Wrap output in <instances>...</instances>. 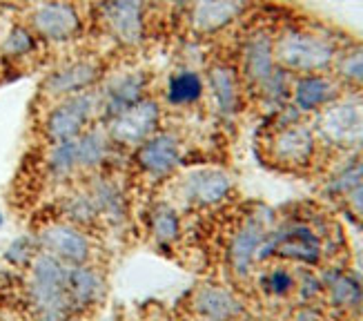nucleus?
<instances>
[{
  "instance_id": "nucleus-1",
  "label": "nucleus",
  "mask_w": 363,
  "mask_h": 321,
  "mask_svg": "<svg viewBox=\"0 0 363 321\" xmlns=\"http://www.w3.org/2000/svg\"><path fill=\"white\" fill-rule=\"evenodd\" d=\"M67 270L52 254H40L31 263L29 297L38 321H69L76 312L69 297Z\"/></svg>"
},
{
  "instance_id": "nucleus-2",
  "label": "nucleus",
  "mask_w": 363,
  "mask_h": 321,
  "mask_svg": "<svg viewBox=\"0 0 363 321\" xmlns=\"http://www.w3.org/2000/svg\"><path fill=\"white\" fill-rule=\"evenodd\" d=\"M101 109L99 94L89 89L83 94L67 96L60 105H56L45 121V134L52 143H62L78 138L94 116V111Z\"/></svg>"
},
{
  "instance_id": "nucleus-3",
  "label": "nucleus",
  "mask_w": 363,
  "mask_h": 321,
  "mask_svg": "<svg viewBox=\"0 0 363 321\" xmlns=\"http://www.w3.org/2000/svg\"><path fill=\"white\" fill-rule=\"evenodd\" d=\"M274 56L290 70L317 72L330 65V60L335 58V50L321 36L306 34V31H288L277 43Z\"/></svg>"
},
{
  "instance_id": "nucleus-4",
  "label": "nucleus",
  "mask_w": 363,
  "mask_h": 321,
  "mask_svg": "<svg viewBox=\"0 0 363 321\" xmlns=\"http://www.w3.org/2000/svg\"><path fill=\"white\" fill-rule=\"evenodd\" d=\"M159 123H161V105L156 99L147 96V99H143L128 111H123V114L109 121L107 136L116 146L138 148L140 143L159 132Z\"/></svg>"
},
{
  "instance_id": "nucleus-5",
  "label": "nucleus",
  "mask_w": 363,
  "mask_h": 321,
  "mask_svg": "<svg viewBox=\"0 0 363 321\" xmlns=\"http://www.w3.org/2000/svg\"><path fill=\"white\" fill-rule=\"evenodd\" d=\"M31 29L47 43H69L81 36L83 18L69 0H45L31 11Z\"/></svg>"
},
{
  "instance_id": "nucleus-6",
  "label": "nucleus",
  "mask_w": 363,
  "mask_h": 321,
  "mask_svg": "<svg viewBox=\"0 0 363 321\" xmlns=\"http://www.w3.org/2000/svg\"><path fill=\"white\" fill-rule=\"evenodd\" d=\"M150 89V74L145 70H128L123 74H116L107 80L103 89L99 92L101 99V111L107 121L128 111L136 103L147 99Z\"/></svg>"
},
{
  "instance_id": "nucleus-7",
  "label": "nucleus",
  "mask_w": 363,
  "mask_h": 321,
  "mask_svg": "<svg viewBox=\"0 0 363 321\" xmlns=\"http://www.w3.org/2000/svg\"><path fill=\"white\" fill-rule=\"evenodd\" d=\"M103 21L116 43L138 47L145 38V0H101Z\"/></svg>"
},
{
  "instance_id": "nucleus-8",
  "label": "nucleus",
  "mask_w": 363,
  "mask_h": 321,
  "mask_svg": "<svg viewBox=\"0 0 363 321\" xmlns=\"http://www.w3.org/2000/svg\"><path fill=\"white\" fill-rule=\"evenodd\" d=\"M134 160L138 170L154 176V179H163L169 172H174L181 160V143L174 134L169 132H156L147 141H143L134 152Z\"/></svg>"
},
{
  "instance_id": "nucleus-9",
  "label": "nucleus",
  "mask_w": 363,
  "mask_h": 321,
  "mask_svg": "<svg viewBox=\"0 0 363 321\" xmlns=\"http://www.w3.org/2000/svg\"><path fill=\"white\" fill-rule=\"evenodd\" d=\"M103 76V65L96 60H74L47 76L43 89L50 96H74L89 92Z\"/></svg>"
},
{
  "instance_id": "nucleus-10",
  "label": "nucleus",
  "mask_w": 363,
  "mask_h": 321,
  "mask_svg": "<svg viewBox=\"0 0 363 321\" xmlns=\"http://www.w3.org/2000/svg\"><path fill=\"white\" fill-rule=\"evenodd\" d=\"M243 11V0H192L187 7L189 27L196 34H216Z\"/></svg>"
},
{
  "instance_id": "nucleus-11",
  "label": "nucleus",
  "mask_w": 363,
  "mask_h": 321,
  "mask_svg": "<svg viewBox=\"0 0 363 321\" xmlns=\"http://www.w3.org/2000/svg\"><path fill=\"white\" fill-rule=\"evenodd\" d=\"M43 246L52 256L60 261H67L72 266H81L89 259V239L72 226L65 223H54V226L45 228L40 234Z\"/></svg>"
},
{
  "instance_id": "nucleus-12",
  "label": "nucleus",
  "mask_w": 363,
  "mask_h": 321,
  "mask_svg": "<svg viewBox=\"0 0 363 321\" xmlns=\"http://www.w3.org/2000/svg\"><path fill=\"white\" fill-rule=\"evenodd\" d=\"M243 74L257 85H267L277 76L274 47L267 34H255L243 47Z\"/></svg>"
},
{
  "instance_id": "nucleus-13",
  "label": "nucleus",
  "mask_w": 363,
  "mask_h": 321,
  "mask_svg": "<svg viewBox=\"0 0 363 321\" xmlns=\"http://www.w3.org/2000/svg\"><path fill=\"white\" fill-rule=\"evenodd\" d=\"M67 285L69 297L76 312L94 308L103 297V279L94 268L81 263L67 270Z\"/></svg>"
},
{
  "instance_id": "nucleus-14",
  "label": "nucleus",
  "mask_w": 363,
  "mask_h": 321,
  "mask_svg": "<svg viewBox=\"0 0 363 321\" xmlns=\"http://www.w3.org/2000/svg\"><path fill=\"white\" fill-rule=\"evenodd\" d=\"M265 252H281L283 256H292V259H298V261H317L319 256V241L314 236L308 228H301V226H294L286 232L277 234L270 244L263 248ZM261 252V256L265 254Z\"/></svg>"
},
{
  "instance_id": "nucleus-15",
  "label": "nucleus",
  "mask_w": 363,
  "mask_h": 321,
  "mask_svg": "<svg viewBox=\"0 0 363 321\" xmlns=\"http://www.w3.org/2000/svg\"><path fill=\"white\" fill-rule=\"evenodd\" d=\"M323 130L330 138L343 143L363 138V105L348 103L328 109L323 116Z\"/></svg>"
},
{
  "instance_id": "nucleus-16",
  "label": "nucleus",
  "mask_w": 363,
  "mask_h": 321,
  "mask_svg": "<svg viewBox=\"0 0 363 321\" xmlns=\"http://www.w3.org/2000/svg\"><path fill=\"white\" fill-rule=\"evenodd\" d=\"M205 80L196 70L172 72L165 85V101L169 107H189L203 99Z\"/></svg>"
},
{
  "instance_id": "nucleus-17",
  "label": "nucleus",
  "mask_w": 363,
  "mask_h": 321,
  "mask_svg": "<svg viewBox=\"0 0 363 321\" xmlns=\"http://www.w3.org/2000/svg\"><path fill=\"white\" fill-rule=\"evenodd\" d=\"M228 190H230V179L223 172H216V170L194 172L185 183L187 197L205 205L220 201L228 195Z\"/></svg>"
},
{
  "instance_id": "nucleus-18",
  "label": "nucleus",
  "mask_w": 363,
  "mask_h": 321,
  "mask_svg": "<svg viewBox=\"0 0 363 321\" xmlns=\"http://www.w3.org/2000/svg\"><path fill=\"white\" fill-rule=\"evenodd\" d=\"M314 141L303 127H286L274 138V154L281 163H306L312 156Z\"/></svg>"
},
{
  "instance_id": "nucleus-19",
  "label": "nucleus",
  "mask_w": 363,
  "mask_h": 321,
  "mask_svg": "<svg viewBox=\"0 0 363 321\" xmlns=\"http://www.w3.org/2000/svg\"><path fill=\"white\" fill-rule=\"evenodd\" d=\"M208 85L212 96L223 114H232L239 107V83H236L234 70L228 65H212L208 70Z\"/></svg>"
},
{
  "instance_id": "nucleus-20",
  "label": "nucleus",
  "mask_w": 363,
  "mask_h": 321,
  "mask_svg": "<svg viewBox=\"0 0 363 321\" xmlns=\"http://www.w3.org/2000/svg\"><path fill=\"white\" fill-rule=\"evenodd\" d=\"M337 96V87L323 76H306L294 87V103L298 109H319Z\"/></svg>"
},
{
  "instance_id": "nucleus-21",
  "label": "nucleus",
  "mask_w": 363,
  "mask_h": 321,
  "mask_svg": "<svg viewBox=\"0 0 363 321\" xmlns=\"http://www.w3.org/2000/svg\"><path fill=\"white\" fill-rule=\"evenodd\" d=\"M194 308L208 321H228L236 312V301L218 288H201L194 297Z\"/></svg>"
},
{
  "instance_id": "nucleus-22",
  "label": "nucleus",
  "mask_w": 363,
  "mask_h": 321,
  "mask_svg": "<svg viewBox=\"0 0 363 321\" xmlns=\"http://www.w3.org/2000/svg\"><path fill=\"white\" fill-rule=\"evenodd\" d=\"M263 223L259 221H250L247 226L234 236L232 241V266L239 270V272H245L250 268V261L255 259V254L261 246L263 241Z\"/></svg>"
},
{
  "instance_id": "nucleus-23",
  "label": "nucleus",
  "mask_w": 363,
  "mask_h": 321,
  "mask_svg": "<svg viewBox=\"0 0 363 321\" xmlns=\"http://www.w3.org/2000/svg\"><path fill=\"white\" fill-rule=\"evenodd\" d=\"M109 136L101 130H87L76 138L78 152V168H99L107 158L109 152Z\"/></svg>"
},
{
  "instance_id": "nucleus-24",
  "label": "nucleus",
  "mask_w": 363,
  "mask_h": 321,
  "mask_svg": "<svg viewBox=\"0 0 363 321\" xmlns=\"http://www.w3.org/2000/svg\"><path fill=\"white\" fill-rule=\"evenodd\" d=\"M150 230L156 241L161 244H174L181 234V219L179 212L167 203L154 205V210L150 214Z\"/></svg>"
},
{
  "instance_id": "nucleus-25",
  "label": "nucleus",
  "mask_w": 363,
  "mask_h": 321,
  "mask_svg": "<svg viewBox=\"0 0 363 321\" xmlns=\"http://www.w3.org/2000/svg\"><path fill=\"white\" fill-rule=\"evenodd\" d=\"M0 50H3L5 58H11V60L27 58V56H31L38 50V36L31 29L23 27V25H13L7 31V36H5Z\"/></svg>"
},
{
  "instance_id": "nucleus-26",
  "label": "nucleus",
  "mask_w": 363,
  "mask_h": 321,
  "mask_svg": "<svg viewBox=\"0 0 363 321\" xmlns=\"http://www.w3.org/2000/svg\"><path fill=\"white\" fill-rule=\"evenodd\" d=\"M47 165L54 176H67L78 168V152H76V138L54 143L52 152L47 156Z\"/></svg>"
},
{
  "instance_id": "nucleus-27",
  "label": "nucleus",
  "mask_w": 363,
  "mask_h": 321,
  "mask_svg": "<svg viewBox=\"0 0 363 321\" xmlns=\"http://www.w3.org/2000/svg\"><path fill=\"white\" fill-rule=\"evenodd\" d=\"M67 214L76 223H91L96 217H101L99 210H96V203H94V199L89 195L72 197L69 203H67Z\"/></svg>"
},
{
  "instance_id": "nucleus-28",
  "label": "nucleus",
  "mask_w": 363,
  "mask_h": 321,
  "mask_svg": "<svg viewBox=\"0 0 363 321\" xmlns=\"http://www.w3.org/2000/svg\"><path fill=\"white\" fill-rule=\"evenodd\" d=\"M333 297L337 303H354L359 297V285L348 277H339L333 283Z\"/></svg>"
},
{
  "instance_id": "nucleus-29",
  "label": "nucleus",
  "mask_w": 363,
  "mask_h": 321,
  "mask_svg": "<svg viewBox=\"0 0 363 321\" xmlns=\"http://www.w3.org/2000/svg\"><path fill=\"white\" fill-rule=\"evenodd\" d=\"M341 74L350 80H357V83H363V52L350 54L341 62Z\"/></svg>"
},
{
  "instance_id": "nucleus-30",
  "label": "nucleus",
  "mask_w": 363,
  "mask_h": 321,
  "mask_svg": "<svg viewBox=\"0 0 363 321\" xmlns=\"http://www.w3.org/2000/svg\"><path fill=\"white\" fill-rule=\"evenodd\" d=\"M267 285H270V290L272 293H286L288 288L292 285V279L286 270H274L270 279H267Z\"/></svg>"
},
{
  "instance_id": "nucleus-31",
  "label": "nucleus",
  "mask_w": 363,
  "mask_h": 321,
  "mask_svg": "<svg viewBox=\"0 0 363 321\" xmlns=\"http://www.w3.org/2000/svg\"><path fill=\"white\" fill-rule=\"evenodd\" d=\"M156 3H161V5H169V7H174V5L183 3V0H156Z\"/></svg>"
},
{
  "instance_id": "nucleus-32",
  "label": "nucleus",
  "mask_w": 363,
  "mask_h": 321,
  "mask_svg": "<svg viewBox=\"0 0 363 321\" xmlns=\"http://www.w3.org/2000/svg\"><path fill=\"white\" fill-rule=\"evenodd\" d=\"M298 321H312L310 317H301V319H298Z\"/></svg>"
},
{
  "instance_id": "nucleus-33",
  "label": "nucleus",
  "mask_w": 363,
  "mask_h": 321,
  "mask_svg": "<svg viewBox=\"0 0 363 321\" xmlns=\"http://www.w3.org/2000/svg\"><path fill=\"white\" fill-rule=\"evenodd\" d=\"M0 223H3V214H0Z\"/></svg>"
},
{
  "instance_id": "nucleus-34",
  "label": "nucleus",
  "mask_w": 363,
  "mask_h": 321,
  "mask_svg": "<svg viewBox=\"0 0 363 321\" xmlns=\"http://www.w3.org/2000/svg\"><path fill=\"white\" fill-rule=\"evenodd\" d=\"M361 263H363V256H361Z\"/></svg>"
}]
</instances>
